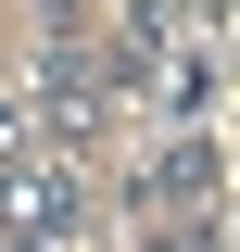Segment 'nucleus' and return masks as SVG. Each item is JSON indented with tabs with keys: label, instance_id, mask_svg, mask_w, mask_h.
<instances>
[{
	"label": "nucleus",
	"instance_id": "obj_1",
	"mask_svg": "<svg viewBox=\"0 0 240 252\" xmlns=\"http://www.w3.org/2000/svg\"><path fill=\"white\" fill-rule=\"evenodd\" d=\"M101 114H114V76L89 63V38H51V51H38V89L13 101V126H38L51 164H76V152L101 139Z\"/></svg>",
	"mask_w": 240,
	"mask_h": 252
},
{
	"label": "nucleus",
	"instance_id": "obj_2",
	"mask_svg": "<svg viewBox=\"0 0 240 252\" xmlns=\"http://www.w3.org/2000/svg\"><path fill=\"white\" fill-rule=\"evenodd\" d=\"M76 227H89V177L76 164H38V152L0 164V252H76Z\"/></svg>",
	"mask_w": 240,
	"mask_h": 252
},
{
	"label": "nucleus",
	"instance_id": "obj_3",
	"mask_svg": "<svg viewBox=\"0 0 240 252\" xmlns=\"http://www.w3.org/2000/svg\"><path fill=\"white\" fill-rule=\"evenodd\" d=\"M139 202H164V215H190V202H215V139H202V126H177V139L152 152Z\"/></svg>",
	"mask_w": 240,
	"mask_h": 252
},
{
	"label": "nucleus",
	"instance_id": "obj_4",
	"mask_svg": "<svg viewBox=\"0 0 240 252\" xmlns=\"http://www.w3.org/2000/svg\"><path fill=\"white\" fill-rule=\"evenodd\" d=\"M139 252H228V240H215V215H177V227H152Z\"/></svg>",
	"mask_w": 240,
	"mask_h": 252
}]
</instances>
